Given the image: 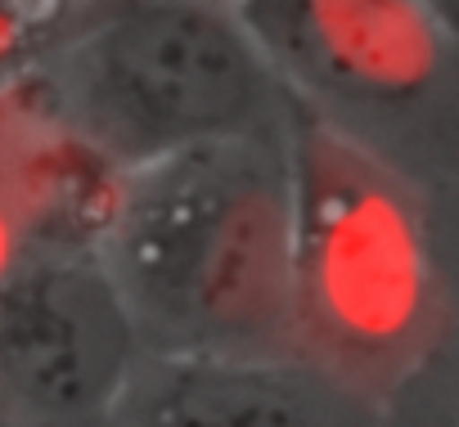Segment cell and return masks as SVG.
Listing matches in <instances>:
<instances>
[{
    "instance_id": "6",
    "label": "cell",
    "mask_w": 459,
    "mask_h": 427,
    "mask_svg": "<svg viewBox=\"0 0 459 427\" xmlns=\"http://www.w3.org/2000/svg\"><path fill=\"white\" fill-rule=\"evenodd\" d=\"M104 427H383L369 382L307 351H149Z\"/></svg>"
},
{
    "instance_id": "10",
    "label": "cell",
    "mask_w": 459,
    "mask_h": 427,
    "mask_svg": "<svg viewBox=\"0 0 459 427\" xmlns=\"http://www.w3.org/2000/svg\"><path fill=\"white\" fill-rule=\"evenodd\" d=\"M0 427H14V423H10V418H5V409H0Z\"/></svg>"
},
{
    "instance_id": "3",
    "label": "cell",
    "mask_w": 459,
    "mask_h": 427,
    "mask_svg": "<svg viewBox=\"0 0 459 427\" xmlns=\"http://www.w3.org/2000/svg\"><path fill=\"white\" fill-rule=\"evenodd\" d=\"M298 346L360 382L405 364L437 315V266L419 198L396 162L293 108Z\"/></svg>"
},
{
    "instance_id": "8",
    "label": "cell",
    "mask_w": 459,
    "mask_h": 427,
    "mask_svg": "<svg viewBox=\"0 0 459 427\" xmlns=\"http://www.w3.org/2000/svg\"><path fill=\"white\" fill-rule=\"evenodd\" d=\"M68 0H0V86H10L46 59Z\"/></svg>"
},
{
    "instance_id": "7",
    "label": "cell",
    "mask_w": 459,
    "mask_h": 427,
    "mask_svg": "<svg viewBox=\"0 0 459 427\" xmlns=\"http://www.w3.org/2000/svg\"><path fill=\"white\" fill-rule=\"evenodd\" d=\"M117 184L37 73L0 86V217L23 248H95Z\"/></svg>"
},
{
    "instance_id": "4",
    "label": "cell",
    "mask_w": 459,
    "mask_h": 427,
    "mask_svg": "<svg viewBox=\"0 0 459 427\" xmlns=\"http://www.w3.org/2000/svg\"><path fill=\"white\" fill-rule=\"evenodd\" d=\"M284 86L378 149V135L428 131L459 149V37L432 0H235ZM392 149V144H387Z\"/></svg>"
},
{
    "instance_id": "5",
    "label": "cell",
    "mask_w": 459,
    "mask_h": 427,
    "mask_svg": "<svg viewBox=\"0 0 459 427\" xmlns=\"http://www.w3.org/2000/svg\"><path fill=\"white\" fill-rule=\"evenodd\" d=\"M140 324L95 248H23L0 275V409L14 427H104Z\"/></svg>"
},
{
    "instance_id": "1",
    "label": "cell",
    "mask_w": 459,
    "mask_h": 427,
    "mask_svg": "<svg viewBox=\"0 0 459 427\" xmlns=\"http://www.w3.org/2000/svg\"><path fill=\"white\" fill-rule=\"evenodd\" d=\"M95 252L149 351H302L289 131L126 171Z\"/></svg>"
},
{
    "instance_id": "2",
    "label": "cell",
    "mask_w": 459,
    "mask_h": 427,
    "mask_svg": "<svg viewBox=\"0 0 459 427\" xmlns=\"http://www.w3.org/2000/svg\"><path fill=\"white\" fill-rule=\"evenodd\" d=\"M37 77L122 175L216 140L284 135L298 108L235 0H68Z\"/></svg>"
},
{
    "instance_id": "9",
    "label": "cell",
    "mask_w": 459,
    "mask_h": 427,
    "mask_svg": "<svg viewBox=\"0 0 459 427\" xmlns=\"http://www.w3.org/2000/svg\"><path fill=\"white\" fill-rule=\"evenodd\" d=\"M432 10L446 19V28L459 37V0H432Z\"/></svg>"
}]
</instances>
